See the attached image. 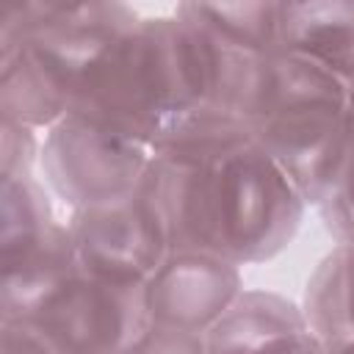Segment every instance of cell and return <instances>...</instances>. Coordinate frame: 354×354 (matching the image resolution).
<instances>
[{
    "mask_svg": "<svg viewBox=\"0 0 354 354\" xmlns=\"http://www.w3.org/2000/svg\"><path fill=\"white\" fill-rule=\"evenodd\" d=\"M177 252H205L235 266L274 257L304 216V196L235 119L171 130L144 177Z\"/></svg>",
    "mask_w": 354,
    "mask_h": 354,
    "instance_id": "1",
    "label": "cell"
},
{
    "mask_svg": "<svg viewBox=\"0 0 354 354\" xmlns=\"http://www.w3.org/2000/svg\"><path fill=\"white\" fill-rule=\"evenodd\" d=\"M348 102L351 88L332 72L271 50L252 55L235 122L318 205L343 158Z\"/></svg>",
    "mask_w": 354,
    "mask_h": 354,
    "instance_id": "2",
    "label": "cell"
},
{
    "mask_svg": "<svg viewBox=\"0 0 354 354\" xmlns=\"http://www.w3.org/2000/svg\"><path fill=\"white\" fill-rule=\"evenodd\" d=\"M3 17V116L50 130L75 105L91 66L138 17L127 6H39Z\"/></svg>",
    "mask_w": 354,
    "mask_h": 354,
    "instance_id": "3",
    "label": "cell"
},
{
    "mask_svg": "<svg viewBox=\"0 0 354 354\" xmlns=\"http://www.w3.org/2000/svg\"><path fill=\"white\" fill-rule=\"evenodd\" d=\"M69 113L155 149L177 122L171 17L138 19L116 36Z\"/></svg>",
    "mask_w": 354,
    "mask_h": 354,
    "instance_id": "4",
    "label": "cell"
},
{
    "mask_svg": "<svg viewBox=\"0 0 354 354\" xmlns=\"http://www.w3.org/2000/svg\"><path fill=\"white\" fill-rule=\"evenodd\" d=\"M152 147L116 136L77 113L53 124L39 147V160L53 191L72 210L108 205L144 185Z\"/></svg>",
    "mask_w": 354,
    "mask_h": 354,
    "instance_id": "5",
    "label": "cell"
},
{
    "mask_svg": "<svg viewBox=\"0 0 354 354\" xmlns=\"http://www.w3.org/2000/svg\"><path fill=\"white\" fill-rule=\"evenodd\" d=\"M19 321L33 324L55 354H124L149 315L144 285H119L77 268Z\"/></svg>",
    "mask_w": 354,
    "mask_h": 354,
    "instance_id": "6",
    "label": "cell"
},
{
    "mask_svg": "<svg viewBox=\"0 0 354 354\" xmlns=\"http://www.w3.org/2000/svg\"><path fill=\"white\" fill-rule=\"evenodd\" d=\"M66 227L80 271L119 285H147L171 252L169 224L147 185L108 205L72 210Z\"/></svg>",
    "mask_w": 354,
    "mask_h": 354,
    "instance_id": "7",
    "label": "cell"
},
{
    "mask_svg": "<svg viewBox=\"0 0 354 354\" xmlns=\"http://www.w3.org/2000/svg\"><path fill=\"white\" fill-rule=\"evenodd\" d=\"M243 293L241 266L205 254L171 249L144 285L149 324L205 335Z\"/></svg>",
    "mask_w": 354,
    "mask_h": 354,
    "instance_id": "8",
    "label": "cell"
},
{
    "mask_svg": "<svg viewBox=\"0 0 354 354\" xmlns=\"http://www.w3.org/2000/svg\"><path fill=\"white\" fill-rule=\"evenodd\" d=\"M354 88V3H279L277 47Z\"/></svg>",
    "mask_w": 354,
    "mask_h": 354,
    "instance_id": "9",
    "label": "cell"
},
{
    "mask_svg": "<svg viewBox=\"0 0 354 354\" xmlns=\"http://www.w3.org/2000/svg\"><path fill=\"white\" fill-rule=\"evenodd\" d=\"M304 313L268 290H243L235 304L205 332L207 354H257L282 335L304 329Z\"/></svg>",
    "mask_w": 354,
    "mask_h": 354,
    "instance_id": "10",
    "label": "cell"
},
{
    "mask_svg": "<svg viewBox=\"0 0 354 354\" xmlns=\"http://www.w3.org/2000/svg\"><path fill=\"white\" fill-rule=\"evenodd\" d=\"M301 313L324 348H354V243H337L318 263Z\"/></svg>",
    "mask_w": 354,
    "mask_h": 354,
    "instance_id": "11",
    "label": "cell"
},
{
    "mask_svg": "<svg viewBox=\"0 0 354 354\" xmlns=\"http://www.w3.org/2000/svg\"><path fill=\"white\" fill-rule=\"evenodd\" d=\"M279 3H183L174 14L202 25L243 53H271L277 47Z\"/></svg>",
    "mask_w": 354,
    "mask_h": 354,
    "instance_id": "12",
    "label": "cell"
},
{
    "mask_svg": "<svg viewBox=\"0 0 354 354\" xmlns=\"http://www.w3.org/2000/svg\"><path fill=\"white\" fill-rule=\"evenodd\" d=\"M318 210L337 243H354V160L337 166V174L321 196Z\"/></svg>",
    "mask_w": 354,
    "mask_h": 354,
    "instance_id": "13",
    "label": "cell"
},
{
    "mask_svg": "<svg viewBox=\"0 0 354 354\" xmlns=\"http://www.w3.org/2000/svg\"><path fill=\"white\" fill-rule=\"evenodd\" d=\"M124 354H207L205 335L163 324H147Z\"/></svg>",
    "mask_w": 354,
    "mask_h": 354,
    "instance_id": "14",
    "label": "cell"
},
{
    "mask_svg": "<svg viewBox=\"0 0 354 354\" xmlns=\"http://www.w3.org/2000/svg\"><path fill=\"white\" fill-rule=\"evenodd\" d=\"M3 354H55V348L33 324L3 321Z\"/></svg>",
    "mask_w": 354,
    "mask_h": 354,
    "instance_id": "15",
    "label": "cell"
},
{
    "mask_svg": "<svg viewBox=\"0 0 354 354\" xmlns=\"http://www.w3.org/2000/svg\"><path fill=\"white\" fill-rule=\"evenodd\" d=\"M326 354H354V348H326Z\"/></svg>",
    "mask_w": 354,
    "mask_h": 354,
    "instance_id": "16",
    "label": "cell"
}]
</instances>
